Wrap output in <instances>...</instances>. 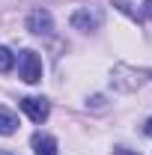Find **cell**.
I'll return each instance as SVG.
<instances>
[{
    "label": "cell",
    "mask_w": 152,
    "mask_h": 155,
    "mask_svg": "<svg viewBox=\"0 0 152 155\" xmlns=\"http://www.w3.org/2000/svg\"><path fill=\"white\" fill-rule=\"evenodd\" d=\"M101 21H104V12L98 6H84V9H78L75 15H72V27L75 30H84V33H93V30L101 27Z\"/></svg>",
    "instance_id": "obj_1"
},
{
    "label": "cell",
    "mask_w": 152,
    "mask_h": 155,
    "mask_svg": "<svg viewBox=\"0 0 152 155\" xmlns=\"http://www.w3.org/2000/svg\"><path fill=\"white\" fill-rule=\"evenodd\" d=\"M18 75L27 84H36L42 78V60L36 57V51H21L18 54Z\"/></svg>",
    "instance_id": "obj_2"
},
{
    "label": "cell",
    "mask_w": 152,
    "mask_h": 155,
    "mask_svg": "<svg viewBox=\"0 0 152 155\" xmlns=\"http://www.w3.org/2000/svg\"><path fill=\"white\" fill-rule=\"evenodd\" d=\"M27 30L36 33V36H51V33H54V18H51V12H48V9H33V12L27 15Z\"/></svg>",
    "instance_id": "obj_3"
},
{
    "label": "cell",
    "mask_w": 152,
    "mask_h": 155,
    "mask_svg": "<svg viewBox=\"0 0 152 155\" xmlns=\"http://www.w3.org/2000/svg\"><path fill=\"white\" fill-rule=\"evenodd\" d=\"M21 110L30 116L33 122H45L48 114H51V104L45 98H39V96H27V98H21Z\"/></svg>",
    "instance_id": "obj_4"
},
{
    "label": "cell",
    "mask_w": 152,
    "mask_h": 155,
    "mask_svg": "<svg viewBox=\"0 0 152 155\" xmlns=\"http://www.w3.org/2000/svg\"><path fill=\"white\" fill-rule=\"evenodd\" d=\"M33 152L36 155H57V140L48 134H33Z\"/></svg>",
    "instance_id": "obj_5"
},
{
    "label": "cell",
    "mask_w": 152,
    "mask_h": 155,
    "mask_svg": "<svg viewBox=\"0 0 152 155\" xmlns=\"http://www.w3.org/2000/svg\"><path fill=\"white\" fill-rule=\"evenodd\" d=\"M15 131H18V116L12 114L9 107H0V134L9 137V134H15Z\"/></svg>",
    "instance_id": "obj_6"
},
{
    "label": "cell",
    "mask_w": 152,
    "mask_h": 155,
    "mask_svg": "<svg viewBox=\"0 0 152 155\" xmlns=\"http://www.w3.org/2000/svg\"><path fill=\"white\" fill-rule=\"evenodd\" d=\"M12 66H15V54L9 48H0V72H9Z\"/></svg>",
    "instance_id": "obj_7"
},
{
    "label": "cell",
    "mask_w": 152,
    "mask_h": 155,
    "mask_svg": "<svg viewBox=\"0 0 152 155\" xmlns=\"http://www.w3.org/2000/svg\"><path fill=\"white\" fill-rule=\"evenodd\" d=\"M114 6L119 9V12H125L128 18H134V21H137V12L131 9V3H125V0H114Z\"/></svg>",
    "instance_id": "obj_8"
},
{
    "label": "cell",
    "mask_w": 152,
    "mask_h": 155,
    "mask_svg": "<svg viewBox=\"0 0 152 155\" xmlns=\"http://www.w3.org/2000/svg\"><path fill=\"white\" fill-rule=\"evenodd\" d=\"M143 18L152 21V0H143Z\"/></svg>",
    "instance_id": "obj_9"
},
{
    "label": "cell",
    "mask_w": 152,
    "mask_h": 155,
    "mask_svg": "<svg viewBox=\"0 0 152 155\" xmlns=\"http://www.w3.org/2000/svg\"><path fill=\"white\" fill-rule=\"evenodd\" d=\"M143 131H146V137H152V119H146V125H143Z\"/></svg>",
    "instance_id": "obj_10"
},
{
    "label": "cell",
    "mask_w": 152,
    "mask_h": 155,
    "mask_svg": "<svg viewBox=\"0 0 152 155\" xmlns=\"http://www.w3.org/2000/svg\"><path fill=\"white\" fill-rule=\"evenodd\" d=\"M0 155H15V152H6V149H3V152H0Z\"/></svg>",
    "instance_id": "obj_11"
}]
</instances>
